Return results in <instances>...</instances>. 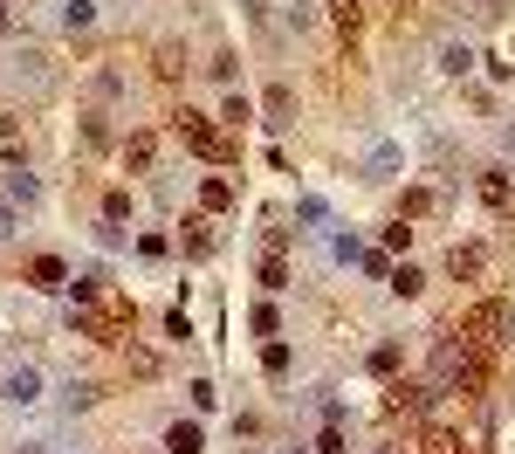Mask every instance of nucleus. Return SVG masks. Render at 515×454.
I'll list each match as a JSON object with an SVG mask.
<instances>
[{
  "label": "nucleus",
  "instance_id": "obj_1",
  "mask_svg": "<svg viewBox=\"0 0 515 454\" xmlns=\"http://www.w3.org/2000/svg\"><path fill=\"white\" fill-rule=\"evenodd\" d=\"M454 331H461L467 345L495 351L502 338H515V303H509V296H481V303H467L461 317H454Z\"/></svg>",
  "mask_w": 515,
  "mask_h": 454
},
{
  "label": "nucleus",
  "instance_id": "obj_2",
  "mask_svg": "<svg viewBox=\"0 0 515 454\" xmlns=\"http://www.w3.org/2000/svg\"><path fill=\"white\" fill-rule=\"evenodd\" d=\"M172 138H179V145H193V152H200V159H213V165H234V159H241V145H234V138H220L200 110H172Z\"/></svg>",
  "mask_w": 515,
  "mask_h": 454
},
{
  "label": "nucleus",
  "instance_id": "obj_3",
  "mask_svg": "<svg viewBox=\"0 0 515 454\" xmlns=\"http://www.w3.org/2000/svg\"><path fill=\"white\" fill-rule=\"evenodd\" d=\"M385 413L392 420H426V413H433V386H426V378H392L385 386Z\"/></svg>",
  "mask_w": 515,
  "mask_h": 454
},
{
  "label": "nucleus",
  "instance_id": "obj_4",
  "mask_svg": "<svg viewBox=\"0 0 515 454\" xmlns=\"http://www.w3.org/2000/svg\"><path fill=\"white\" fill-rule=\"evenodd\" d=\"M0 400L7 406H35L42 400V372H35V365H7V372H0Z\"/></svg>",
  "mask_w": 515,
  "mask_h": 454
},
{
  "label": "nucleus",
  "instance_id": "obj_5",
  "mask_svg": "<svg viewBox=\"0 0 515 454\" xmlns=\"http://www.w3.org/2000/svg\"><path fill=\"white\" fill-rule=\"evenodd\" d=\"M481 207H488L495 220L515 214V187H509V172H502V165H481Z\"/></svg>",
  "mask_w": 515,
  "mask_h": 454
},
{
  "label": "nucleus",
  "instance_id": "obj_6",
  "mask_svg": "<svg viewBox=\"0 0 515 454\" xmlns=\"http://www.w3.org/2000/svg\"><path fill=\"white\" fill-rule=\"evenodd\" d=\"M28 290L62 296V290H69V262H62V255H35V262H28Z\"/></svg>",
  "mask_w": 515,
  "mask_h": 454
},
{
  "label": "nucleus",
  "instance_id": "obj_7",
  "mask_svg": "<svg viewBox=\"0 0 515 454\" xmlns=\"http://www.w3.org/2000/svg\"><path fill=\"white\" fill-rule=\"evenodd\" d=\"M481 268H488V248H481V241H454V248H447V275H454V283H474Z\"/></svg>",
  "mask_w": 515,
  "mask_h": 454
},
{
  "label": "nucleus",
  "instance_id": "obj_8",
  "mask_svg": "<svg viewBox=\"0 0 515 454\" xmlns=\"http://www.w3.org/2000/svg\"><path fill=\"white\" fill-rule=\"evenodd\" d=\"M124 165H131V172H152V165H158V138L152 131H131L124 138Z\"/></svg>",
  "mask_w": 515,
  "mask_h": 454
},
{
  "label": "nucleus",
  "instance_id": "obj_9",
  "mask_svg": "<svg viewBox=\"0 0 515 454\" xmlns=\"http://www.w3.org/2000/svg\"><path fill=\"white\" fill-rule=\"evenodd\" d=\"M200 448H206L200 420H172V427H165V454H200Z\"/></svg>",
  "mask_w": 515,
  "mask_h": 454
},
{
  "label": "nucleus",
  "instance_id": "obj_10",
  "mask_svg": "<svg viewBox=\"0 0 515 454\" xmlns=\"http://www.w3.org/2000/svg\"><path fill=\"white\" fill-rule=\"evenodd\" d=\"M261 110H268V117H261L268 131H289V110H296V97H289V83H275V90L261 97Z\"/></svg>",
  "mask_w": 515,
  "mask_h": 454
},
{
  "label": "nucleus",
  "instance_id": "obj_11",
  "mask_svg": "<svg viewBox=\"0 0 515 454\" xmlns=\"http://www.w3.org/2000/svg\"><path fill=\"white\" fill-rule=\"evenodd\" d=\"M200 207H206V214H227V207H234V179L206 172V179H200Z\"/></svg>",
  "mask_w": 515,
  "mask_h": 454
},
{
  "label": "nucleus",
  "instance_id": "obj_12",
  "mask_svg": "<svg viewBox=\"0 0 515 454\" xmlns=\"http://www.w3.org/2000/svg\"><path fill=\"white\" fill-rule=\"evenodd\" d=\"M179 248H186V255H193V262H206V255H213V227H206V220L193 214V220H186V227H179Z\"/></svg>",
  "mask_w": 515,
  "mask_h": 454
},
{
  "label": "nucleus",
  "instance_id": "obj_13",
  "mask_svg": "<svg viewBox=\"0 0 515 454\" xmlns=\"http://www.w3.org/2000/svg\"><path fill=\"white\" fill-rule=\"evenodd\" d=\"M330 21L344 42H358V28H364V0H330Z\"/></svg>",
  "mask_w": 515,
  "mask_h": 454
},
{
  "label": "nucleus",
  "instance_id": "obj_14",
  "mask_svg": "<svg viewBox=\"0 0 515 454\" xmlns=\"http://www.w3.org/2000/svg\"><path fill=\"white\" fill-rule=\"evenodd\" d=\"M103 268H83V275H69V303H103Z\"/></svg>",
  "mask_w": 515,
  "mask_h": 454
},
{
  "label": "nucleus",
  "instance_id": "obj_15",
  "mask_svg": "<svg viewBox=\"0 0 515 454\" xmlns=\"http://www.w3.org/2000/svg\"><path fill=\"white\" fill-rule=\"evenodd\" d=\"M289 365H296V351H289L282 338H268V345H261V372H268V378H289Z\"/></svg>",
  "mask_w": 515,
  "mask_h": 454
},
{
  "label": "nucleus",
  "instance_id": "obj_16",
  "mask_svg": "<svg viewBox=\"0 0 515 454\" xmlns=\"http://www.w3.org/2000/svg\"><path fill=\"white\" fill-rule=\"evenodd\" d=\"M7 200H14V207H35V200H42V187H35V172H7Z\"/></svg>",
  "mask_w": 515,
  "mask_h": 454
},
{
  "label": "nucleus",
  "instance_id": "obj_17",
  "mask_svg": "<svg viewBox=\"0 0 515 454\" xmlns=\"http://www.w3.org/2000/svg\"><path fill=\"white\" fill-rule=\"evenodd\" d=\"M255 275H261V290H268V296H282V290H289V262H282V255H261Z\"/></svg>",
  "mask_w": 515,
  "mask_h": 454
},
{
  "label": "nucleus",
  "instance_id": "obj_18",
  "mask_svg": "<svg viewBox=\"0 0 515 454\" xmlns=\"http://www.w3.org/2000/svg\"><path fill=\"white\" fill-rule=\"evenodd\" d=\"M385 283H392V296H406V303H412V296H419V290H426V275H419V268H412V262H399V268H392V275H385Z\"/></svg>",
  "mask_w": 515,
  "mask_h": 454
},
{
  "label": "nucleus",
  "instance_id": "obj_19",
  "mask_svg": "<svg viewBox=\"0 0 515 454\" xmlns=\"http://www.w3.org/2000/svg\"><path fill=\"white\" fill-rule=\"evenodd\" d=\"M62 28L76 35V28H97V0H62Z\"/></svg>",
  "mask_w": 515,
  "mask_h": 454
},
{
  "label": "nucleus",
  "instance_id": "obj_20",
  "mask_svg": "<svg viewBox=\"0 0 515 454\" xmlns=\"http://www.w3.org/2000/svg\"><path fill=\"white\" fill-rule=\"evenodd\" d=\"M440 69H447V76H467V69H474V49H467V42H447V49H440Z\"/></svg>",
  "mask_w": 515,
  "mask_h": 454
},
{
  "label": "nucleus",
  "instance_id": "obj_21",
  "mask_svg": "<svg viewBox=\"0 0 515 454\" xmlns=\"http://www.w3.org/2000/svg\"><path fill=\"white\" fill-rule=\"evenodd\" d=\"M433 207H440V200H433V193H426V187L399 193V220H412V214H433Z\"/></svg>",
  "mask_w": 515,
  "mask_h": 454
},
{
  "label": "nucleus",
  "instance_id": "obj_22",
  "mask_svg": "<svg viewBox=\"0 0 515 454\" xmlns=\"http://www.w3.org/2000/svg\"><path fill=\"white\" fill-rule=\"evenodd\" d=\"M392 172H399V152H392V145H378V152H371V165H364V179H392Z\"/></svg>",
  "mask_w": 515,
  "mask_h": 454
},
{
  "label": "nucleus",
  "instance_id": "obj_23",
  "mask_svg": "<svg viewBox=\"0 0 515 454\" xmlns=\"http://www.w3.org/2000/svg\"><path fill=\"white\" fill-rule=\"evenodd\" d=\"M248 323H255L261 338H282V317H275V303H255V310H248Z\"/></svg>",
  "mask_w": 515,
  "mask_h": 454
},
{
  "label": "nucleus",
  "instance_id": "obj_24",
  "mask_svg": "<svg viewBox=\"0 0 515 454\" xmlns=\"http://www.w3.org/2000/svg\"><path fill=\"white\" fill-rule=\"evenodd\" d=\"M124 214H131V193H124V187H110V193H103V220L117 227V220H124Z\"/></svg>",
  "mask_w": 515,
  "mask_h": 454
},
{
  "label": "nucleus",
  "instance_id": "obj_25",
  "mask_svg": "<svg viewBox=\"0 0 515 454\" xmlns=\"http://www.w3.org/2000/svg\"><path fill=\"white\" fill-rule=\"evenodd\" d=\"M371 372H378V378H399V345H378V351H371Z\"/></svg>",
  "mask_w": 515,
  "mask_h": 454
},
{
  "label": "nucleus",
  "instance_id": "obj_26",
  "mask_svg": "<svg viewBox=\"0 0 515 454\" xmlns=\"http://www.w3.org/2000/svg\"><path fill=\"white\" fill-rule=\"evenodd\" d=\"M220 117H227L234 131H241V124H248V117H255V104H248V97H227V110H220Z\"/></svg>",
  "mask_w": 515,
  "mask_h": 454
},
{
  "label": "nucleus",
  "instance_id": "obj_27",
  "mask_svg": "<svg viewBox=\"0 0 515 454\" xmlns=\"http://www.w3.org/2000/svg\"><path fill=\"white\" fill-rule=\"evenodd\" d=\"M316 454H344V427H337V420L316 434Z\"/></svg>",
  "mask_w": 515,
  "mask_h": 454
},
{
  "label": "nucleus",
  "instance_id": "obj_28",
  "mask_svg": "<svg viewBox=\"0 0 515 454\" xmlns=\"http://www.w3.org/2000/svg\"><path fill=\"white\" fill-rule=\"evenodd\" d=\"M165 331H172V338L186 345V338H193V317H186V310H165Z\"/></svg>",
  "mask_w": 515,
  "mask_h": 454
},
{
  "label": "nucleus",
  "instance_id": "obj_29",
  "mask_svg": "<svg viewBox=\"0 0 515 454\" xmlns=\"http://www.w3.org/2000/svg\"><path fill=\"white\" fill-rule=\"evenodd\" d=\"M97 393H103V386H90V378H76V386H69V406H97Z\"/></svg>",
  "mask_w": 515,
  "mask_h": 454
},
{
  "label": "nucleus",
  "instance_id": "obj_30",
  "mask_svg": "<svg viewBox=\"0 0 515 454\" xmlns=\"http://www.w3.org/2000/svg\"><path fill=\"white\" fill-rule=\"evenodd\" d=\"M14 235V200H0V241Z\"/></svg>",
  "mask_w": 515,
  "mask_h": 454
},
{
  "label": "nucleus",
  "instance_id": "obj_31",
  "mask_svg": "<svg viewBox=\"0 0 515 454\" xmlns=\"http://www.w3.org/2000/svg\"><path fill=\"white\" fill-rule=\"evenodd\" d=\"M0 35H7V0H0Z\"/></svg>",
  "mask_w": 515,
  "mask_h": 454
},
{
  "label": "nucleus",
  "instance_id": "obj_32",
  "mask_svg": "<svg viewBox=\"0 0 515 454\" xmlns=\"http://www.w3.org/2000/svg\"><path fill=\"white\" fill-rule=\"evenodd\" d=\"M21 454H42V448H21Z\"/></svg>",
  "mask_w": 515,
  "mask_h": 454
},
{
  "label": "nucleus",
  "instance_id": "obj_33",
  "mask_svg": "<svg viewBox=\"0 0 515 454\" xmlns=\"http://www.w3.org/2000/svg\"><path fill=\"white\" fill-rule=\"evenodd\" d=\"M364 7H371V0H364Z\"/></svg>",
  "mask_w": 515,
  "mask_h": 454
},
{
  "label": "nucleus",
  "instance_id": "obj_34",
  "mask_svg": "<svg viewBox=\"0 0 515 454\" xmlns=\"http://www.w3.org/2000/svg\"><path fill=\"white\" fill-rule=\"evenodd\" d=\"M289 454H296V448H289Z\"/></svg>",
  "mask_w": 515,
  "mask_h": 454
},
{
  "label": "nucleus",
  "instance_id": "obj_35",
  "mask_svg": "<svg viewBox=\"0 0 515 454\" xmlns=\"http://www.w3.org/2000/svg\"><path fill=\"white\" fill-rule=\"evenodd\" d=\"M447 454H454V448H447Z\"/></svg>",
  "mask_w": 515,
  "mask_h": 454
},
{
  "label": "nucleus",
  "instance_id": "obj_36",
  "mask_svg": "<svg viewBox=\"0 0 515 454\" xmlns=\"http://www.w3.org/2000/svg\"><path fill=\"white\" fill-rule=\"evenodd\" d=\"M406 7H412V0H406Z\"/></svg>",
  "mask_w": 515,
  "mask_h": 454
}]
</instances>
